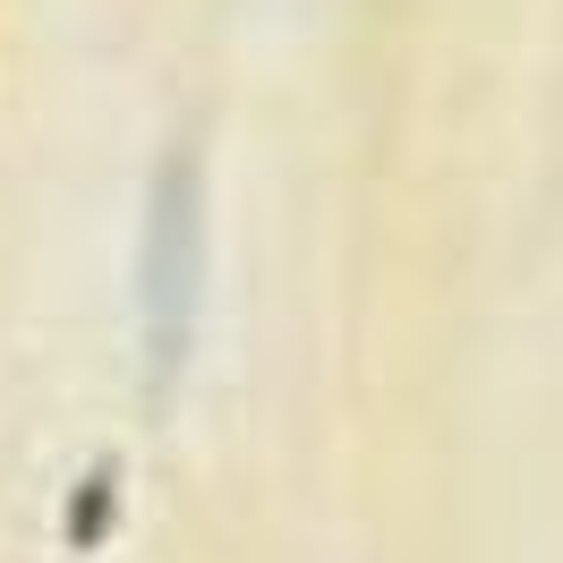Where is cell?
Instances as JSON below:
<instances>
[{
  "mask_svg": "<svg viewBox=\"0 0 563 563\" xmlns=\"http://www.w3.org/2000/svg\"><path fill=\"white\" fill-rule=\"evenodd\" d=\"M188 308H197V172L163 163L154 222H145V342H154V367L179 358Z\"/></svg>",
  "mask_w": 563,
  "mask_h": 563,
  "instance_id": "obj_1",
  "label": "cell"
}]
</instances>
